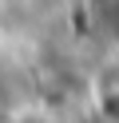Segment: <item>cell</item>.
<instances>
[{
    "instance_id": "cell-1",
    "label": "cell",
    "mask_w": 119,
    "mask_h": 123,
    "mask_svg": "<svg viewBox=\"0 0 119 123\" xmlns=\"http://www.w3.org/2000/svg\"><path fill=\"white\" fill-rule=\"evenodd\" d=\"M91 95H95V111L103 119L119 123V60L107 68L95 72V83H91Z\"/></svg>"
}]
</instances>
